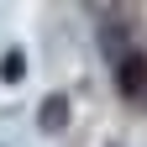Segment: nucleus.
I'll return each mask as SVG.
<instances>
[{
  "mask_svg": "<svg viewBox=\"0 0 147 147\" xmlns=\"http://www.w3.org/2000/svg\"><path fill=\"white\" fill-rule=\"evenodd\" d=\"M116 84H121V95H147V53L116 58Z\"/></svg>",
  "mask_w": 147,
  "mask_h": 147,
  "instance_id": "obj_1",
  "label": "nucleus"
},
{
  "mask_svg": "<svg viewBox=\"0 0 147 147\" xmlns=\"http://www.w3.org/2000/svg\"><path fill=\"white\" fill-rule=\"evenodd\" d=\"M37 121H42V131H63V121H68V100H63V95H47Z\"/></svg>",
  "mask_w": 147,
  "mask_h": 147,
  "instance_id": "obj_2",
  "label": "nucleus"
},
{
  "mask_svg": "<svg viewBox=\"0 0 147 147\" xmlns=\"http://www.w3.org/2000/svg\"><path fill=\"white\" fill-rule=\"evenodd\" d=\"M21 74H26V63H21V53H5V63H0V79H5V84H16Z\"/></svg>",
  "mask_w": 147,
  "mask_h": 147,
  "instance_id": "obj_3",
  "label": "nucleus"
}]
</instances>
